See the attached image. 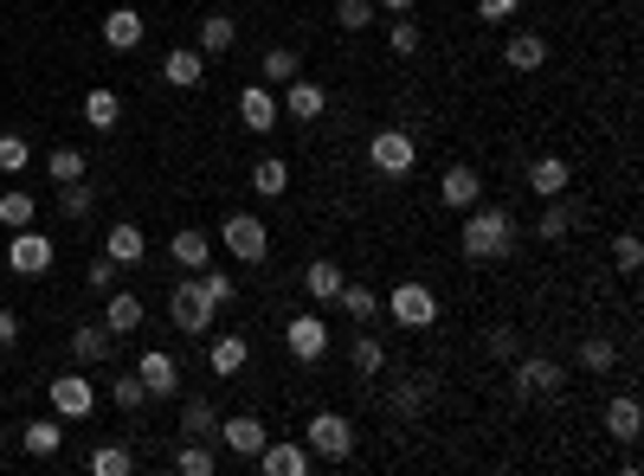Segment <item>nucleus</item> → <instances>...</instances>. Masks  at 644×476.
<instances>
[{
    "instance_id": "obj_1",
    "label": "nucleus",
    "mask_w": 644,
    "mask_h": 476,
    "mask_svg": "<svg viewBox=\"0 0 644 476\" xmlns=\"http://www.w3.org/2000/svg\"><path fill=\"white\" fill-rule=\"evenodd\" d=\"M458 245H464V258L471 265H497L515 252V219H509V206H464V232H458Z\"/></svg>"
},
{
    "instance_id": "obj_2",
    "label": "nucleus",
    "mask_w": 644,
    "mask_h": 476,
    "mask_svg": "<svg viewBox=\"0 0 644 476\" xmlns=\"http://www.w3.org/2000/svg\"><path fill=\"white\" fill-rule=\"evenodd\" d=\"M168 316H174V329L181 335H214V316H219V303L207 296V283L187 271L174 290H168Z\"/></svg>"
},
{
    "instance_id": "obj_3",
    "label": "nucleus",
    "mask_w": 644,
    "mask_h": 476,
    "mask_svg": "<svg viewBox=\"0 0 644 476\" xmlns=\"http://www.w3.org/2000/svg\"><path fill=\"white\" fill-rule=\"evenodd\" d=\"M303 444H309V457H323V464H349V457H355V425H349L342 412H309Z\"/></svg>"
},
{
    "instance_id": "obj_4",
    "label": "nucleus",
    "mask_w": 644,
    "mask_h": 476,
    "mask_svg": "<svg viewBox=\"0 0 644 476\" xmlns=\"http://www.w3.org/2000/svg\"><path fill=\"white\" fill-rule=\"evenodd\" d=\"M219 245H226L239 265H265V258H271V225H265L258 212H232V219L219 225Z\"/></svg>"
},
{
    "instance_id": "obj_5",
    "label": "nucleus",
    "mask_w": 644,
    "mask_h": 476,
    "mask_svg": "<svg viewBox=\"0 0 644 476\" xmlns=\"http://www.w3.org/2000/svg\"><path fill=\"white\" fill-rule=\"evenodd\" d=\"M367 161H374V174H387V181H406V174L420 168V142L406 136L400 123H393V130H374V142H367Z\"/></svg>"
},
{
    "instance_id": "obj_6",
    "label": "nucleus",
    "mask_w": 644,
    "mask_h": 476,
    "mask_svg": "<svg viewBox=\"0 0 644 476\" xmlns=\"http://www.w3.org/2000/svg\"><path fill=\"white\" fill-rule=\"evenodd\" d=\"M515 374V393H528V400H561V387H568V374H561V361H548V354H515L509 361Z\"/></svg>"
},
{
    "instance_id": "obj_7",
    "label": "nucleus",
    "mask_w": 644,
    "mask_h": 476,
    "mask_svg": "<svg viewBox=\"0 0 644 476\" xmlns=\"http://www.w3.org/2000/svg\"><path fill=\"white\" fill-rule=\"evenodd\" d=\"M52 265H59V245H52L46 232L20 225V232H13V245H7V271H13V277H46Z\"/></svg>"
},
{
    "instance_id": "obj_8",
    "label": "nucleus",
    "mask_w": 644,
    "mask_h": 476,
    "mask_svg": "<svg viewBox=\"0 0 644 476\" xmlns=\"http://www.w3.org/2000/svg\"><path fill=\"white\" fill-rule=\"evenodd\" d=\"M46 400H52V412H59L65 425H77V418H90V412H97V387H90L84 374H59V380L46 387Z\"/></svg>"
},
{
    "instance_id": "obj_9",
    "label": "nucleus",
    "mask_w": 644,
    "mask_h": 476,
    "mask_svg": "<svg viewBox=\"0 0 644 476\" xmlns=\"http://www.w3.org/2000/svg\"><path fill=\"white\" fill-rule=\"evenodd\" d=\"M387 309H393L400 329H432V322H438V296H432L426 283H400V290L387 296Z\"/></svg>"
},
{
    "instance_id": "obj_10",
    "label": "nucleus",
    "mask_w": 644,
    "mask_h": 476,
    "mask_svg": "<svg viewBox=\"0 0 644 476\" xmlns=\"http://www.w3.org/2000/svg\"><path fill=\"white\" fill-rule=\"evenodd\" d=\"M252 464H258L265 476H309L316 457H309V444H303V438H265V451H258Z\"/></svg>"
},
{
    "instance_id": "obj_11",
    "label": "nucleus",
    "mask_w": 644,
    "mask_h": 476,
    "mask_svg": "<svg viewBox=\"0 0 644 476\" xmlns=\"http://www.w3.org/2000/svg\"><path fill=\"white\" fill-rule=\"evenodd\" d=\"M214 438L239 457V464H245V457H258V451H265V438H271V431H265V418H258V412H239V418H219Z\"/></svg>"
},
{
    "instance_id": "obj_12",
    "label": "nucleus",
    "mask_w": 644,
    "mask_h": 476,
    "mask_svg": "<svg viewBox=\"0 0 644 476\" xmlns=\"http://www.w3.org/2000/svg\"><path fill=\"white\" fill-rule=\"evenodd\" d=\"M323 110H329V90H323V84H309V77L296 71V77L284 84V97H278V117H290V123H316Z\"/></svg>"
},
{
    "instance_id": "obj_13",
    "label": "nucleus",
    "mask_w": 644,
    "mask_h": 476,
    "mask_svg": "<svg viewBox=\"0 0 644 476\" xmlns=\"http://www.w3.org/2000/svg\"><path fill=\"white\" fill-rule=\"evenodd\" d=\"M239 123H245L252 136H271V130H278V90H271L265 77L239 90Z\"/></svg>"
},
{
    "instance_id": "obj_14",
    "label": "nucleus",
    "mask_w": 644,
    "mask_h": 476,
    "mask_svg": "<svg viewBox=\"0 0 644 476\" xmlns=\"http://www.w3.org/2000/svg\"><path fill=\"white\" fill-rule=\"evenodd\" d=\"M284 347L303 361V367H309V361H323V354H329V322H323V316H290Z\"/></svg>"
},
{
    "instance_id": "obj_15",
    "label": "nucleus",
    "mask_w": 644,
    "mask_h": 476,
    "mask_svg": "<svg viewBox=\"0 0 644 476\" xmlns=\"http://www.w3.org/2000/svg\"><path fill=\"white\" fill-rule=\"evenodd\" d=\"M438 200L451 206V212L477 206V200H484V174H477V168H464V161H451V168L438 174Z\"/></svg>"
},
{
    "instance_id": "obj_16",
    "label": "nucleus",
    "mask_w": 644,
    "mask_h": 476,
    "mask_svg": "<svg viewBox=\"0 0 644 476\" xmlns=\"http://www.w3.org/2000/svg\"><path fill=\"white\" fill-rule=\"evenodd\" d=\"M136 380L148 387V400H168V393H181V361H174L168 347H148L143 367H136Z\"/></svg>"
},
{
    "instance_id": "obj_17",
    "label": "nucleus",
    "mask_w": 644,
    "mask_h": 476,
    "mask_svg": "<svg viewBox=\"0 0 644 476\" xmlns=\"http://www.w3.org/2000/svg\"><path fill=\"white\" fill-rule=\"evenodd\" d=\"M161 77H168L174 90H201V84H207V52H201V46H174V52L161 59Z\"/></svg>"
},
{
    "instance_id": "obj_18",
    "label": "nucleus",
    "mask_w": 644,
    "mask_h": 476,
    "mask_svg": "<svg viewBox=\"0 0 644 476\" xmlns=\"http://www.w3.org/2000/svg\"><path fill=\"white\" fill-rule=\"evenodd\" d=\"M168 258H174L181 271H207V265H214V239H207L201 225H181V232L168 239Z\"/></svg>"
},
{
    "instance_id": "obj_19",
    "label": "nucleus",
    "mask_w": 644,
    "mask_h": 476,
    "mask_svg": "<svg viewBox=\"0 0 644 476\" xmlns=\"http://www.w3.org/2000/svg\"><path fill=\"white\" fill-rule=\"evenodd\" d=\"M143 13H136V7H110V13H104V46H110V52H136V46H143Z\"/></svg>"
},
{
    "instance_id": "obj_20",
    "label": "nucleus",
    "mask_w": 644,
    "mask_h": 476,
    "mask_svg": "<svg viewBox=\"0 0 644 476\" xmlns=\"http://www.w3.org/2000/svg\"><path fill=\"white\" fill-rule=\"evenodd\" d=\"M573 225H580V212L568 206V194H555V200H542V212H535V225H528V232H535L542 245H561Z\"/></svg>"
},
{
    "instance_id": "obj_21",
    "label": "nucleus",
    "mask_w": 644,
    "mask_h": 476,
    "mask_svg": "<svg viewBox=\"0 0 644 476\" xmlns=\"http://www.w3.org/2000/svg\"><path fill=\"white\" fill-rule=\"evenodd\" d=\"M104 329L110 335H136L143 329V296L136 290H110L104 296Z\"/></svg>"
},
{
    "instance_id": "obj_22",
    "label": "nucleus",
    "mask_w": 644,
    "mask_h": 476,
    "mask_svg": "<svg viewBox=\"0 0 644 476\" xmlns=\"http://www.w3.org/2000/svg\"><path fill=\"white\" fill-rule=\"evenodd\" d=\"M639 431H644V412H639L632 393L606 400V438H612V444H639Z\"/></svg>"
},
{
    "instance_id": "obj_23",
    "label": "nucleus",
    "mask_w": 644,
    "mask_h": 476,
    "mask_svg": "<svg viewBox=\"0 0 644 476\" xmlns=\"http://www.w3.org/2000/svg\"><path fill=\"white\" fill-rule=\"evenodd\" d=\"M245 361H252V341L239 335H214V347H207V367H214L219 380H232V374H245Z\"/></svg>"
},
{
    "instance_id": "obj_24",
    "label": "nucleus",
    "mask_w": 644,
    "mask_h": 476,
    "mask_svg": "<svg viewBox=\"0 0 644 476\" xmlns=\"http://www.w3.org/2000/svg\"><path fill=\"white\" fill-rule=\"evenodd\" d=\"M502 65L509 71H542L548 65V39H542V33H509V39H502Z\"/></svg>"
},
{
    "instance_id": "obj_25",
    "label": "nucleus",
    "mask_w": 644,
    "mask_h": 476,
    "mask_svg": "<svg viewBox=\"0 0 644 476\" xmlns=\"http://www.w3.org/2000/svg\"><path fill=\"white\" fill-rule=\"evenodd\" d=\"M59 444H65V418L52 412V418H33L26 431H20V451L26 457H59Z\"/></svg>"
},
{
    "instance_id": "obj_26",
    "label": "nucleus",
    "mask_w": 644,
    "mask_h": 476,
    "mask_svg": "<svg viewBox=\"0 0 644 476\" xmlns=\"http://www.w3.org/2000/svg\"><path fill=\"white\" fill-rule=\"evenodd\" d=\"M573 168L561 155H542V161H528V187H535V200H555V194H568Z\"/></svg>"
},
{
    "instance_id": "obj_27",
    "label": "nucleus",
    "mask_w": 644,
    "mask_h": 476,
    "mask_svg": "<svg viewBox=\"0 0 644 476\" xmlns=\"http://www.w3.org/2000/svg\"><path fill=\"white\" fill-rule=\"evenodd\" d=\"M104 258H117V265H143L148 258V232L143 225H110V232H104Z\"/></svg>"
},
{
    "instance_id": "obj_28",
    "label": "nucleus",
    "mask_w": 644,
    "mask_h": 476,
    "mask_svg": "<svg viewBox=\"0 0 644 476\" xmlns=\"http://www.w3.org/2000/svg\"><path fill=\"white\" fill-rule=\"evenodd\" d=\"M110 347H117V335H110L104 322H84V329L72 335V361H77V367H104V361H110Z\"/></svg>"
},
{
    "instance_id": "obj_29",
    "label": "nucleus",
    "mask_w": 644,
    "mask_h": 476,
    "mask_svg": "<svg viewBox=\"0 0 644 476\" xmlns=\"http://www.w3.org/2000/svg\"><path fill=\"white\" fill-rule=\"evenodd\" d=\"M84 123H90V130H117V123H123V97H117L110 84H90V90H84Z\"/></svg>"
},
{
    "instance_id": "obj_30",
    "label": "nucleus",
    "mask_w": 644,
    "mask_h": 476,
    "mask_svg": "<svg viewBox=\"0 0 644 476\" xmlns=\"http://www.w3.org/2000/svg\"><path fill=\"white\" fill-rule=\"evenodd\" d=\"M342 283H349V277H342L336 258H309V265H303V290H309L316 303H336V290H342Z\"/></svg>"
},
{
    "instance_id": "obj_31",
    "label": "nucleus",
    "mask_w": 644,
    "mask_h": 476,
    "mask_svg": "<svg viewBox=\"0 0 644 476\" xmlns=\"http://www.w3.org/2000/svg\"><path fill=\"white\" fill-rule=\"evenodd\" d=\"M174 471H181V476H214V471H219L214 438H181V451H174Z\"/></svg>"
},
{
    "instance_id": "obj_32",
    "label": "nucleus",
    "mask_w": 644,
    "mask_h": 476,
    "mask_svg": "<svg viewBox=\"0 0 644 476\" xmlns=\"http://www.w3.org/2000/svg\"><path fill=\"white\" fill-rule=\"evenodd\" d=\"M252 194H265V200L290 194V161H284V155H265V161H252Z\"/></svg>"
},
{
    "instance_id": "obj_33",
    "label": "nucleus",
    "mask_w": 644,
    "mask_h": 476,
    "mask_svg": "<svg viewBox=\"0 0 644 476\" xmlns=\"http://www.w3.org/2000/svg\"><path fill=\"white\" fill-rule=\"evenodd\" d=\"M232 39H239V26H232V13H201V52L219 59V52H232Z\"/></svg>"
},
{
    "instance_id": "obj_34",
    "label": "nucleus",
    "mask_w": 644,
    "mask_h": 476,
    "mask_svg": "<svg viewBox=\"0 0 644 476\" xmlns=\"http://www.w3.org/2000/svg\"><path fill=\"white\" fill-rule=\"evenodd\" d=\"M336 303H342V316H349V322H374V316H380V296H374L367 283H342V290H336Z\"/></svg>"
},
{
    "instance_id": "obj_35",
    "label": "nucleus",
    "mask_w": 644,
    "mask_h": 476,
    "mask_svg": "<svg viewBox=\"0 0 644 476\" xmlns=\"http://www.w3.org/2000/svg\"><path fill=\"white\" fill-rule=\"evenodd\" d=\"M84 471H90V476H130V471H136V451H130V444H97Z\"/></svg>"
},
{
    "instance_id": "obj_36",
    "label": "nucleus",
    "mask_w": 644,
    "mask_h": 476,
    "mask_svg": "<svg viewBox=\"0 0 644 476\" xmlns=\"http://www.w3.org/2000/svg\"><path fill=\"white\" fill-rule=\"evenodd\" d=\"M349 367H355L361 380H374V374L387 367V347H380V335H355V341H349Z\"/></svg>"
},
{
    "instance_id": "obj_37",
    "label": "nucleus",
    "mask_w": 644,
    "mask_h": 476,
    "mask_svg": "<svg viewBox=\"0 0 644 476\" xmlns=\"http://www.w3.org/2000/svg\"><path fill=\"white\" fill-rule=\"evenodd\" d=\"M296 71H303V59H296L290 46H271V52L258 59V77H265V84H290Z\"/></svg>"
},
{
    "instance_id": "obj_38",
    "label": "nucleus",
    "mask_w": 644,
    "mask_h": 476,
    "mask_svg": "<svg viewBox=\"0 0 644 476\" xmlns=\"http://www.w3.org/2000/svg\"><path fill=\"white\" fill-rule=\"evenodd\" d=\"M181 431H187V438H214L219 431L214 400H187V406H181Z\"/></svg>"
},
{
    "instance_id": "obj_39",
    "label": "nucleus",
    "mask_w": 644,
    "mask_h": 476,
    "mask_svg": "<svg viewBox=\"0 0 644 476\" xmlns=\"http://www.w3.org/2000/svg\"><path fill=\"white\" fill-rule=\"evenodd\" d=\"M46 174H52V187H65V181H84L90 168H84L77 148H52V155H46Z\"/></svg>"
},
{
    "instance_id": "obj_40",
    "label": "nucleus",
    "mask_w": 644,
    "mask_h": 476,
    "mask_svg": "<svg viewBox=\"0 0 644 476\" xmlns=\"http://www.w3.org/2000/svg\"><path fill=\"white\" fill-rule=\"evenodd\" d=\"M90 206H97V187H90V181H65V187H59V212H65V219H90Z\"/></svg>"
},
{
    "instance_id": "obj_41",
    "label": "nucleus",
    "mask_w": 644,
    "mask_h": 476,
    "mask_svg": "<svg viewBox=\"0 0 644 476\" xmlns=\"http://www.w3.org/2000/svg\"><path fill=\"white\" fill-rule=\"evenodd\" d=\"M420 46H426V39H420V26H413L406 13H393V26H387V52H393V59H413Z\"/></svg>"
},
{
    "instance_id": "obj_42",
    "label": "nucleus",
    "mask_w": 644,
    "mask_h": 476,
    "mask_svg": "<svg viewBox=\"0 0 644 476\" xmlns=\"http://www.w3.org/2000/svg\"><path fill=\"white\" fill-rule=\"evenodd\" d=\"M33 219H39L33 194H20V187H13V194H0V225H13V232H20V225H33Z\"/></svg>"
},
{
    "instance_id": "obj_43",
    "label": "nucleus",
    "mask_w": 644,
    "mask_h": 476,
    "mask_svg": "<svg viewBox=\"0 0 644 476\" xmlns=\"http://www.w3.org/2000/svg\"><path fill=\"white\" fill-rule=\"evenodd\" d=\"M612 361H619V347H612L606 335H586V341H580V367H586V374H606Z\"/></svg>"
},
{
    "instance_id": "obj_44",
    "label": "nucleus",
    "mask_w": 644,
    "mask_h": 476,
    "mask_svg": "<svg viewBox=\"0 0 644 476\" xmlns=\"http://www.w3.org/2000/svg\"><path fill=\"white\" fill-rule=\"evenodd\" d=\"M374 13H380L374 0H342V7H336V20H342V33H367V26H374Z\"/></svg>"
},
{
    "instance_id": "obj_45",
    "label": "nucleus",
    "mask_w": 644,
    "mask_h": 476,
    "mask_svg": "<svg viewBox=\"0 0 644 476\" xmlns=\"http://www.w3.org/2000/svg\"><path fill=\"white\" fill-rule=\"evenodd\" d=\"M612 265H619V271L632 277L644 265V245H639V232H619V239H612Z\"/></svg>"
},
{
    "instance_id": "obj_46",
    "label": "nucleus",
    "mask_w": 644,
    "mask_h": 476,
    "mask_svg": "<svg viewBox=\"0 0 644 476\" xmlns=\"http://www.w3.org/2000/svg\"><path fill=\"white\" fill-rule=\"evenodd\" d=\"M194 277L207 283V296H214L219 309H226V303H239V283H232V277L219 271V265H207V271H194Z\"/></svg>"
},
{
    "instance_id": "obj_47",
    "label": "nucleus",
    "mask_w": 644,
    "mask_h": 476,
    "mask_svg": "<svg viewBox=\"0 0 644 476\" xmlns=\"http://www.w3.org/2000/svg\"><path fill=\"white\" fill-rule=\"evenodd\" d=\"M33 161V148H26V136H0V174H20Z\"/></svg>"
},
{
    "instance_id": "obj_48",
    "label": "nucleus",
    "mask_w": 644,
    "mask_h": 476,
    "mask_svg": "<svg viewBox=\"0 0 644 476\" xmlns=\"http://www.w3.org/2000/svg\"><path fill=\"white\" fill-rule=\"evenodd\" d=\"M110 400H117V406H123V412H143L148 387H143V380H136V374H130V380H117V387H110Z\"/></svg>"
},
{
    "instance_id": "obj_49",
    "label": "nucleus",
    "mask_w": 644,
    "mask_h": 476,
    "mask_svg": "<svg viewBox=\"0 0 644 476\" xmlns=\"http://www.w3.org/2000/svg\"><path fill=\"white\" fill-rule=\"evenodd\" d=\"M84 283H90V296H110V290H117V258H97Z\"/></svg>"
},
{
    "instance_id": "obj_50",
    "label": "nucleus",
    "mask_w": 644,
    "mask_h": 476,
    "mask_svg": "<svg viewBox=\"0 0 644 476\" xmlns=\"http://www.w3.org/2000/svg\"><path fill=\"white\" fill-rule=\"evenodd\" d=\"M522 13V0H477V20L484 26H502V20H515Z\"/></svg>"
},
{
    "instance_id": "obj_51",
    "label": "nucleus",
    "mask_w": 644,
    "mask_h": 476,
    "mask_svg": "<svg viewBox=\"0 0 644 476\" xmlns=\"http://www.w3.org/2000/svg\"><path fill=\"white\" fill-rule=\"evenodd\" d=\"M490 354H497V361H515V354H522V335H515V329H490Z\"/></svg>"
},
{
    "instance_id": "obj_52",
    "label": "nucleus",
    "mask_w": 644,
    "mask_h": 476,
    "mask_svg": "<svg viewBox=\"0 0 644 476\" xmlns=\"http://www.w3.org/2000/svg\"><path fill=\"white\" fill-rule=\"evenodd\" d=\"M420 406H426V387H393V412L400 418H413Z\"/></svg>"
},
{
    "instance_id": "obj_53",
    "label": "nucleus",
    "mask_w": 644,
    "mask_h": 476,
    "mask_svg": "<svg viewBox=\"0 0 644 476\" xmlns=\"http://www.w3.org/2000/svg\"><path fill=\"white\" fill-rule=\"evenodd\" d=\"M13 341H20V316H13V309H0V347H13Z\"/></svg>"
},
{
    "instance_id": "obj_54",
    "label": "nucleus",
    "mask_w": 644,
    "mask_h": 476,
    "mask_svg": "<svg viewBox=\"0 0 644 476\" xmlns=\"http://www.w3.org/2000/svg\"><path fill=\"white\" fill-rule=\"evenodd\" d=\"M374 7H380V13H413L420 0H374Z\"/></svg>"
}]
</instances>
